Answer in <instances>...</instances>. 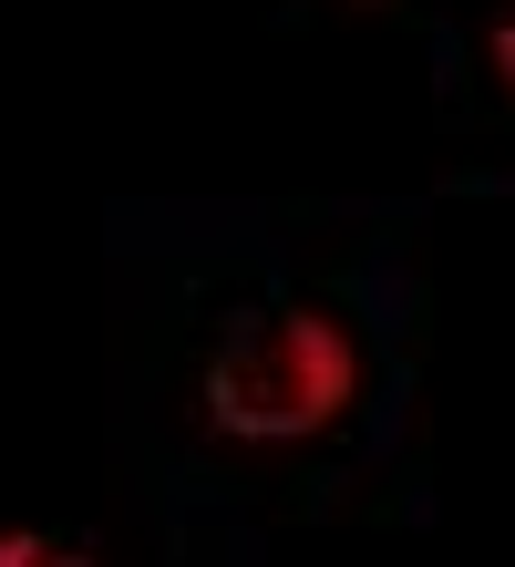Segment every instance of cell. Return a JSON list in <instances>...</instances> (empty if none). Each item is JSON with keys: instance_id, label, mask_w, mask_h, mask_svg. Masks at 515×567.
I'll list each match as a JSON object with an SVG mask.
<instances>
[{"instance_id": "cell-1", "label": "cell", "mask_w": 515, "mask_h": 567, "mask_svg": "<svg viewBox=\"0 0 515 567\" xmlns=\"http://www.w3.org/2000/svg\"><path fill=\"white\" fill-rule=\"evenodd\" d=\"M371 403V330L361 310H340L320 289H258L206 330L196 351V382H186V413L217 454H248V464H289V454H320L361 423Z\"/></svg>"}, {"instance_id": "cell-3", "label": "cell", "mask_w": 515, "mask_h": 567, "mask_svg": "<svg viewBox=\"0 0 515 567\" xmlns=\"http://www.w3.org/2000/svg\"><path fill=\"white\" fill-rule=\"evenodd\" d=\"M0 567H103V557L62 526H0Z\"/></svg>"}, {"instance_id": "cell-2", "label": "cell", "mask_w": 515, "mask_h": 567, "mask_svg": "<svg viewBox=\"0 0 515 567\" xmlns=\"http://www.w3.org/2000/svg\"><path fill=\"white\" fill-rule=\"evenodd\" d=\"M474 83L495 93V114H515V0H485L474 21Z\"/></svg>"}, {"instance_id": "cell-4", "label": "cell", "mask_w": 515, "mask_h": 567, "mask_svg": "<svg viewBox=\"0 0 515 567\" xmlns=\"http://www.w3.org/2000/svg\"><path fill=\"white\" fill-rule=\"evenodd\" d=\"M330 11H402V0H330Z\"/></svg>"}]
</instances>
